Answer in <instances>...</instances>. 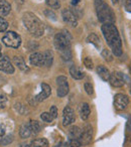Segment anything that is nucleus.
<instances>
[{
    "label": "nucleus",
    "instance_id": "1",
    "mask_svg": "<svg viewBox=\"0 0 131 147\" xmlns=\"http://www.w3.org/2000/svg\"><path fill=\"white\" fill-rule=\"evenodd\" d=\"M101 30H102L105 40L107 41L108 45L111 47L113 53L116 57L122 55V41H121V37L120 34H119L118 29L115 26L114 23H103Z\"/></svg>",
    "mask_w": 131,
    "mask_h": 147
},
{
    "label": "nucleus",
    "instance_id": "2",
    "mask_svg": "<svg viewBox=\"0 0 131 147\" xmlns=\"http://www.w3.org/2000/svg\"><path fill=\"white\" fill-rule=\"evenodd\" d=\"M22 21L24 26L29 31L30 34L33 36H41L45 32V26L43 23L41 21V19L35 14L31 12H25L22 16Z\"/></svg>",
    "mask_w": 131,
    "mask_h": 147
},
{
    "label": "nucleus",
    "instance_id": "3",
    "mask_svg": "<svg viewBox=\"0 0 131 147\" xmlns=\"http://www.w3.org/2000/svg\"><path fill=\"white\" fill-rule=\"evenodd\" d=\"M95 7H96L97 16H98V19L100 22L114 23L115 15L108 4L104 3L102 0H96L95 1Z\"/></svg>",
    "mask_w": 131,
    "mask_h": 147
},
{
    "label": "nucleus",
    "instance_id": "4",
    "mask_svg": "<svg viewBox=\"0 0 131 147\" xmlns=\"http://www.w3.org/2000/svg\"><path fill=\"white\" fill-rule=\"evenodd\" d=\"M71 37L69 31L63 30L61 32H59L55 34V39H53V43L57 51H59V53L67 49H71Z\"/></svg>",
    "mask_w": 131,
    "mask_h": 147
},
{
    "label": "nucleus",
    "instance_id": "5",
    "mask_svg": "<svg viewBox=\"0 0 131 147\" xmlns=\"http://www.w3.org/2000/svg\"><path fill=\"white\" fill-rule=\"evenodd\" d=\"M2 42L8 47L18 49L21 45V37L14 31H8L2 37Z\"/></svg>",
    "mask_w": 131,
    "mask_h": 147
},
{
    "label": "nucleus",
    "instance_id": "6",
    "mask_svg": "<svg viewBox=\"0 0 131 147\" xmlns=\"http://www.w3.org/2000/svg\"><path fill=\"white\" fill-rule=\"evenodd\" d=\"M57 94L59 98L67 96L69 93V84L68 79L65 76H59L57 78Z\"/></svg>",
    "mask_w": 131,
    "mask_h": 147
},
{
    "label": "nucleus",
    "instance_id": "7",
    "mask_svg": "<svg viewBox=\"0 0 131 147\" xmlns=\"http://www.w3.org/2000/svg\"><path fill=\"white\" fill-rule=\"evenodd\" d=\"M61 17H63V20L71 26L75 27L78 24V16L70 8H65L61 10Z\"/></svg>",
    "mask_w": 131,
    "mask_h": 147
},
{
    "label": "nucleus",
    "instance_id": "8",
    "mask_svg": "<svg viewBox=\"0 0 131 147\" xmlns=\"http://www.w3.org/2000/svg\"><path fill=\"white\" fill-rule=\"evenodd\" d=\"M129 104V98L125 94H117L114 97V107L116 110L123 111Z\"/></svg>",
    "mask_w": 131,
    "mask_h": 147
},
{
    "label": "nucleus",
    "instance_id": "9",
    "mask_svg": "<svg viewBox=\"0 0 131 147\" xmlns=\"http://www.w3.org/2000/svg\"><path fill=\"white\" fill-rule=\"evenodd\" d=\"M109 82L115 88H121L125 83L124 76H123V74L119 73V71H113V73L110 74Z\"/></svg>",
    "mask_w": 131,
    "mask_h": 147
},
{
    "label": "nucleus",
    "instance_id": "10",
    "mask_svg": "<svg viewBox=\"0 0 131 147\" xmlns=\"http://www.w3.org/2000/svg\"><path fill=\"white\" fill-rule=\"evenodd\" d=\"M75 112L70 106H67L63 108V125L69 126L73 122H75Z\"/></svg>",
    "mask_w": 131,
    "mask_h": 147
},
{
    "label": "nucleus",
    "instance_id": "11",
    "mask_svg": "<svg viewBox=\"0 0 131 147\" xmlns=\"http://www.w3.org/2000/svg\"><path fill=\"white\" fill-rule=\"evenodd\" d=\"M29 63L34 67H43L45 65V55L41 53H33L29 57Z\"/></svg>",
    "mask_w": 131,
    "mask_h": 147
},
{
    "label": "nucleus",
    "instance_id": "12",
    "mask_svg": "<svg viewBox=\"0 0 131 147\" xmlns=\"http://www.w3.org/2000/svg\"><path fill=\"white\" fill-rule=\"evenodd\" d=\"M0 71L10 75L14 73V67L7 57H2V59H0Z\"/></svg>",
    "mask_w": 131,
    "mask_h": 147
},
{
    "label": "nucleus",
    "instance_id": "13",
    "mask_svg": "<svg viewBox=\"0 0 131 147\" xmlns=\"http://www.w3.org/2000/svg\"><path fill=\"white\" fill-rule=\"evenodd\" d=\"M93 137V129L90 125H87L82 130V136L80 138V141L82 144H89L92 141Z\"/></svg>",
    "mask_w": 131,
    "mask_h": 147
},
{
    "label": "nucleus",
    "instance_id": "14",
    "mask_svg": "<svg viewBox=\"0 0 131 147\" xmlns=\"http://www.w3.org/2000/svg\"><path fill=\"white\" fill-rule=\"evenodd\" d=\"M51 87L47 84H45V83H43V84H41V92L35 97V99H36V101H38V102H41V101L49 98V97L51 96Z\"/></svg>",
    "mask_w": 131,
    "mask_h": 147
},
{
    "label": "nucleus",
    "instance_id": "15",
    "mask_svg": "<svg viewBox=\"0 0 131 147\" xmlns=\"http://www.w3.org/2000/svg\"><path fill=\"white\" fill-rule=\"evenodd\" d=\"M70 75L75 80H82L85 77V73L77 65H72L70 67Z\"/></svg>",
    "mask_w": 131,
    "mask_h": 147
},
{
    "label": "nucleus",
    "instance_id": "16",
    "mask_svg": "<svg viewBox=\"0 0 131 147\" xmlns=\"http://www.w3.org/2000/svg\"><path fill=\"white\" fill-rule=\"evenodd\" d=\"M97 74H98V76L102 79L104 82H107L109 81V78H110V71L109 69H107L105 65H98L97 67Z\"/></svg>",
    "mask_w": 131,
    "mask_h": 147
},
{
    "label": "nucleus",
    "instance_id": "17",
    "mask_svg": "<svg viewBox=\"0 0 131 147\" xmlns=\"http://www.w3.org/2000/svg\"><path fill=\"white\" fill-rule=\"evenodd\" d=\"M32 131H31L30 128V123H24V124L21 125L20 127V131H19V134H20V137L23 139L28 138L31 135Z\"/></svg>",
    "mask_w": 131,
    "mask_h": 147
},
{
    "label": "nucleus",
    "instance_id": "18",
    "mask_svg": "<svg viewBox=\"0 0 131 147\" xmlns=\"http://www.w3.org/2000/svg\"><path fill=\"white\" fill-rule=\"evenodd\" d=\"M90 113H91V110H90V106L89 104L87 103H83L80 107V116H81V119L82 120H87L90 116Z\"/></svg>",
    "mask_w": 131,
    "mask_h": 147
},
{
    "label": "nucleus",
    "instance_id": "19",
    "mask_svg": "<svg viewBox=\"0 0 131 147\" xmlns=\"http://www.w3.org/2000/svg\"><path fill=\"white\" fill-rule=\"evenodd\" d=\"M11 10V6L6 0H0V16H5Z\"/></svg>",
    "mask_w": 131,
    "mask_h": 147
},
{
    "label": "nucleus",
    "instance_id": "20",
    "mask_svg": "<svg viewBox=\"0 0 131 147\" xmlns=\"http://www.w3.org/2000/svg\"><path fill=\"white\" fill-rule=\"evenodd\" d=\"M87 41L89 43H92L97 49H99L101 47V40L96 33H90L88 35V37H87Z\"/></svg>",
    "mask_w": 131,
    "mask_h": 147
},
{
    "label": "nucleus",
    "instance_id": "21",
    "mask_svg": "<svg viewBox=\"0 0 131 147\" xmlns=\"http://www.w3.org/2000/svg\"><path fill=\"white\" fill-rule=\"evenodd\" d=\"M49 141L45 138H36L31 141L29 147H49Z\"/></svg>",
    "mask_w": 131,
    "mask_h": 147
},
{
    "label": "nucleus",
    "instance_id": "22",
    "mask_svg": "<svg viewBox=\"0 0 131 147\" xmlns=\"http://www.w3.org/2000/svg\"><path fill=\"white\" fill-rule=\"evenodd\" d=\"M13 63H14V65H16L18 69H20L21 71H28V67L25 65L24 59L21 57H13Z\"/></svg>",
    "mask_w": 131,
    "mask_h": 147
},
{
    "label": "nucleus",
    "instance_id": "23",
    "mask_svg": "<svg viewBox=\"0 0 131 147\" xmlns=\"http://www.w3.org/2000/svg\"><path fill=\"white\" fill-rule=\"evenodd\" d=\"M43 55H45V65L47 67H51L53 61V53L51 51L47 49L43 53Z\"/></svg>",
    "mask_w": 131,
    "mask_h": 147
},
{
    "label": "nucleus",
    "instance_id": "24",
    "mask_svg": "<svg viewBox=\"0 0 131 147\" xmlns=\"http://www.w3.org/2000/svg\"><path fill=\"white\" fill-rule=\"evenodd\" d=\"M81 136H82V130L79 128L78 126H73L70 129V137L74 139H79L80 140Z\"/></svg>",
    "mask_w": 131,
    "mask_h": 147
},
{
    "label": "nucleus",
    "instance_id": "25",
    "mask_svg": "<svg viewBox=\"0 0 131 147\" xmlns=\"http://www.w3.org/2000/svg\"><path fill=\"white\" fill-rule=\"evenodd\" d=\"M30 128H31V131H32L33 134H37V133L41 132V123L36 120H32L30 121Z\"/></svg>",
    "mask_w": 131,
    "mask_h": 147
},
{
    "label": "nucleus",
    "instance_id": "26",
    "mask_svg": "<svg viewBox=\"0 0 131 147\" xmlns=\"http://www.w3.org/2000/svg\"><path fill=\"white\" fill-rule=\"evenodd\" d=\"M81 141L79 139H74V138H70L67 142H66L65 146L66 147H80L81 146Z\"/></svg>",
    "mask_w": 131,
    "mask_h": 147
},
{
    "label": "nucleus",
    "instance_id": "27",
    "mask_svg": "<svg viewBox=\"0 0 131 147\" xmlns=\"http://www.w3.org/2000/svg\"><path fill=\"white\" fill-rule=\"evenodd\" d=\"M12 141H13L12 135H5V136L0 137V145H2V146L10 144Z\"/></svg>",
    "mask_w": 131,
    "mask_h": 147
},
{
    "label": "nucleus",
    "instance_id": "28",
    "mask_svg": "<svg viewBox=\"0 0 131 147\" xmlns=\"http://www.w3.org/2000/svg\"><path fill=\"white\" fill-rule=\"evenodd\" d=\"M45 3L51 9H59L61 7V2L59 0H45Z\"/></svg>",
    "mask_w": 131,
    "mask_h": 147
},
{
    "label": "nucleus",
    "instance_id": "29",
    "mask_svg": "<svg viewBox=\"0 0 131 147\" xmlns=\"http://www.w3.org/2000/svg\"><path fill=\"white\" fill-rule=\"evenodd\" d=\"M101 55H102V57L105 59V61H113V55H112V53H110L109 49H103L102 53H101Z\"/></svg>",
    "mask_w": 131,
    "mask_h": 147
},
{
    "label": "nucleus",
    "instance_id": "30",
    "mask_svg": "<svg viewBox=\"0 0 131 147\" xmlns=\"http://www.w3.org/2000/svg\"><path fill=\"white\" fill-rule=\"evenodd\" d=\"M41 119L43 121V122L51 123V122H53V117L51 116L49 112H43V113H41Z\"/></svg>",
    "mask_w": 131,
    "mask_h": 147
},
{
    "label": "nucleus",
    "instance_id": "31",
    "mask_svg": "<svg viewBox=\"0 0 131 147\" xmlns=\"http://www.w3.org/2000/svg\"><path fill=\"white\" fill-rule=\"evenodd\" d=\"M61 57H63V61H71L72 59V51H71V49H67V51H63L61 53Z\"/></svg>",
    "mask_w": 131,
    "mask_h": 147
},
{
    "label": "nucleus",
    "instance_id": "32",
    "mask_svg": "<svg viewBox=\"0 0 131 147\" xmlns=\"http://www.w3.org/2000/svg\"><path fill=\"white\" fill-rule=\"evenodd\" d=\"M8 28V22L3 17L0 16V32H3Z\"/></svg>",
    "mask_w": 131,
    "mask_h": 147
},
{
    "label": "nucleus",
    "instance_id": "33",
    "mask_svg": "<svg viewBox=\"0 0 131 147\" xmlns=\"http://www.w3.org/2000/svg\"><path fill=\"white\" fill-rule=\"evenodd\" d=\"M84 65L87 67L88 69H92L94 67V63H93V61L91 59V57H86L84 59Z\"/></svg>",
    "mask_w": 131,
    "mask_h": 147
},
{
    "label": "nucleus",
    "instance_id": "34",
    "mask_svg": "<svg viewBox=\"0 0 131 147\" xmlns=\"http://www.w3.org/2000/svg\"><path fill=\"white\" fill-rule=\"evenodd\" d=\"M45 15L47 17V18L51 19V20H53V21L57 20V15H55V12H53V10H51V9H47V10H45Z\"/></svg>",
    "mask_w": 131,
    "mask_h": 147
},
{
    "label": "nucleus",
    "instance_id": "35",
    "mask_svg": "<svg viewBox=\"0 0 131 147\" xmlns=\"http://www.w3.org/2000/svg\"><path fill=\"white\" fill-rule=\"evenodd\" d=\"M7 105V98L5 95H0V109H4Z\"/></svg>",
    "mask_w": 131,
    "mask_h": 147
},
{
    "label": "nucleus",
    "instance_id": "36",
    "mask_svg": "<svg viewBox=\"0 0 131 147\" xmlns=\"http://www.w3.org/2000/svg\"><path fill=\"white\" fill-rule=\"evenodd\" d=\"M84 88H85V91H86L87 94H88V95H93L94 90H93V86L90 84V83H85Z\"/></svg>",
    "mask_w": 131,
    "mask_h": 147
},
{
    "label": "nucleus",
    "instance_id": "37",
    "mask_svg": "<svg viewBox=\"0 0 131 147\" xmlns=\"http://www.w3.org/2000/svg\"><path fill=\"white\" fill-rule=\"evenodd\" d=\"M49 113H51V115L53 117V119L57 118V108L55 106H51V109H49Z\"/></svg>",
    "mask_w": 131,
    "mask_h": 147
},
{
    "label": "nucleus",
    "instance_id": "38",
    "mask_svg": "<svg viewBox=\"0 0 131 147\" xmlns=\"http://www.w3.org/2000/svg\"><path fill=\"white\" fill-rule=\"evenodd\" d=\"M124 7H125V9H126V11L131 12V0H125Z\"/></svg>",
    "mask_w": 131,
    "mask_h": 147
},
{
    "label": "nucleus",
    "instance_id": "39",
    "mask_svg": "<svg viewBox=\"0 0 131 147\" xmlns=\"http://www.w3.org/2000/svg\"><path fill=\"white\" fill-rule=\"evenodd\" d=\"M126 131H128V132H130V131H131V119H129V120L127 121V124H126Z\"/></svg>",
    "mask_w": 131,
    "mask_h": 147
},
{
    "label": "nucleus",
    "instance_id": "40",
    "mask_svg": "<svg viewBox=\"0 0 131 147\" xmlns=\"http://www.w3.org/2000/svg\"><path fill=\"white\" fill-rule=\"evenodd\" d=\"M4 134H5V130L3 128H0V137L4 136Z\"/></svg>",
    "mask_w": 131,
    "mask_h": 147
},
{
    "label": "nucleus",
    "instance_id": "41",
    "mask_svg": "<svg viewBox=\"0 0 131 147\" xmlns=\"http://www.w3.org/2000/svg\"><path fill=\"white\" fill-rule=\"evenodd\" d=\"M79 1H80V0H72V4L73 5H77L79 3Z\"/></svg>",
    "mask_w": 131,
    "mask_h": 147
},
{
    "label": "nucleus",
    "instance_id": "42",
    "mask_svg": "<svg viewBox=\"0 0 131 147\" xmlns=\"http://www.w3.org/2000/svg\"><path fill=\"white\" fill-rule=\"evenodd\" d=\"M119 1H120V0H112V3H113V4H118V3H119Z\"/></svg>",
    "mask_w": 131,
    "mask_h": 147
},
{
    "label": "nucleus",
    "instance_id": "43",
    "mask_svg": "<svg viewBox=\"0 0 131 147\" xmlns=\"http://www.w3.org/2000/svg\"><path fill=\"white\" fill-rule=\"evenodd\" d=\"M0 57H1V45H0Z\"/></svg>",
    "mask_w": 131,
    "mask_h": 147
},
{
    "label": "nucleus",
    "instance_id": "44",
    "mask_svg": "<svg viewBox=\"0 0 131 147\" xmlns=\"http://www.w3.org/2000/svg\"><path fill=\"white\" fill-rule=\"evenodd\" d=\"M129 69H130V74H131V65H130V67H129Z\"/></svg>",
    "mask_w": 131,
    "mask_h": 147
},
{
    "label": "nucleus",
    "instance_id": "45",
    "mask_svg": "<svg viewBox=\"0 0 131 147\" xmlns=\"http://www.w3.org/2000/svg\"><path fill=\"white\" fill-rule=\"evenodd\" d=\"M130 143H131V136H130Z\"/></svg>",
    "mask_w": 131,
    "mask_h": 147
},
{
    "label": "nucleus",
    "instance_id": "46",
    "mask_svg": "<svg viewBox=\"0 0 131 147\" xmlns=\"http://www.w3.org/2000/svg\"><path fill=\"white\" fill-rule=\"evenodd\" d=\"M130 94H131V88H130Z\"/></svg>",
    "mask_w": 131,
    "mask_h": 147
}]
</instances>
